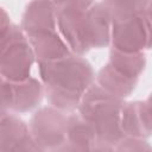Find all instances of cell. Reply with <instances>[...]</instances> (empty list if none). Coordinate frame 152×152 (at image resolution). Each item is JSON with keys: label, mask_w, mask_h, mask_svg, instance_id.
Returning <instances> with one entry per match:
<instances>
[{"label": "cell", "mask_w": 152, "mask_h": 152, "mask_svg": "<svg viewBox=\"0 0 152 152\" xmlns=\"http://www.w3.org/2000/svg\"><path fill=\"white\" fill-rule=\"evenodd\" d=\"M44 97L43 83L30 76L23 81L13 82V103L11 110L14 113H27L37 108Z\"/></svg>", "instance_id": "7c38bea8"}, {"label": "cell", "mask_w": 152, "mask_h": 152, "mask_svg": "<svg viewBox=\"0 0 152 152\" xmlns=\"http://www.w3.org/2000/svg\"><path fill=\"white\" fill-rule=\"evenodd\" d=\"M112 17L103 1L94 2L84 13L83 36L91 49H103L110 45Z\"/></svg>", "instance_id": "8992f818"}, {"label": "cell", "mask_w": 152, "mask_h": 152, "mask_svg": "<svg viewBox=\"0 0 152 152\" xmlns=\"http://www.w3.org/2000/svg\"><path fill=\"white\" fill-rule=\"evenodd\" d=\"M114 151H137V152H144V151H151V145L147 142L146 139L124 135L121 138V140L116 144V146L114 147Z\"/></svg>", "instance_id": "2e32d148"}, {"label": "cell", "mask_w": 152, "mask_h": 152, "mask_svg": "<svg viewBox=\"0 0 152 152\" xmlns=\"http://www.w3.org/2000/svg\"><path fill=\"white\" fill-rule=\"evenodd\" d=\"M96 84L100 86L104 91L125 100L135 90L138 78L129 77L118 69H115L112 64L106 63L96 74Z\"/></svg>", "instance_id": "4fadbf2b"}, {"label": "cell", "mask_w": 152, "mask_h": 152, "mask_svg": "<svg viewBox=\"0 0 152 152\" xmlns=\"http://www.w3.org/2000/svg\"><path fill=\"white\" fill-rule=\"evenodd\" d=\"M108 63L122 74L133 78H139L146 68V56L144 51L124 52L112 48L109 51Z\"/></svg>", "instance_id": "5bb4252c"}, {"label": "cell", "mask_w": 152, "mask_h": 152, "mask_svg": "<svg viewBox=\"0 0 152 152\" xmlns=\"http://www.w3.org/2000/svg\"><path fill=\"white\" fill-rule=\"evenodd\" d=\"M13 103V82L0 74V108L11 110Z\"/></svg>", "instance_id": "e0dca14e"}, {"label": "cell", "mask_w": 152, "mask_h": 152, "mask_svg": "<svg viewBox=\"0 0 152 152\" xmlns=\"http://www.w3.org/2000/svg\"><path fill=\"white\" fill-rule=\"evenodd\" d=\"M20 27L27 38L57 31L56 6L48 0H31L23 13Z\"/></svg>", "instance_id": "52a82bcc"}, {"label": "cell", "mask_w": 152, "mask_h": 152, "mask_svg": "<svg viewBox=\"0 0 152 152\" xmlns=\"http://www.w3.org/2000/svg\"><path fill=\"white\" fill-rule=\"evenodd\" d=\"M48 1H50V2H52L55 6H57L58 5V2H59V0H48Z\"/></svg>", "instance_id": "ffe728a7"}, {"label": "cell", "mask_w": 152, "mask_h": 152, "mask_svg": "<svg viewBox=\"0 0 152 152\" xmlns=\"http://www.w3.org/2000/svg\"><path fill=\"white\" fill-rule=\"evenodd\" d=\"M95 134L91 126L78 114L66 115L65 142L61 151H94Z\"/></svg>", "instance_id": "30bf717a"}, {"label": "cell", "mask_w": 152, "mask_h": 152, "mask_svg": "<svg viewBox=\"0 0 152 152\" xmlns=\"http://www.w3.org/2000/svg\"><path fill=\"white\" fill-rule=\"evenodd\" d=\"M124 100L93 83L83 94L77 113L91 126L95 134L94 151H114L124 137L120 125Z\"/></svg>", "instance_id": "7a4b0ae2"}, {"label": "cell", "mask_w": 152, "mask_h": 152, "mask_svg": "<svg viewBox=\"0 0 152 152\" xmlns=\"http://www.w3.org/2000/svg\"><path fill=\"white\" fill-rule=\"evenodd\" d=\"M36 62L28 38L19 25L11 24L0 34V74L11 82L31 76Z\"/></svg>", "instance_id": "3957f363"}, {"label": "cell", "mask_w": 152, "mask_h": 152, "mask_svg": "<svg viewBox=\"0 0 152 152\" xmlns=\"http://www.w3.org/2000/svg\"><path fill=\"white\" fill-rule=\"evenodd\" d=\"M112 20H125L150 10V0H103Z\"/></svg>", "instance_id": "9a60e30c"}, {"label": "cell", "mask_w": 152, "mask_h": 152, "mask_svg": "<svg viewBox=\"0 0 152 152\" xmlns=\"http://www.w3.org/2000/svg\"><path fill=\"white\" fill-rule=\"evenodd\" d=\"M110 45L124 52H141L151 48L150 10L125 20H112Z\"/></svg>", "instance_id": "5b68a950"}, {"label": "cell", "mask_w": 152, "mask_h": 152, "mask_svg": "<svg viewBox=\"0 0 152 152\" xmlns=\"http://www.w3.org/2000/svg\"><path fill=\"white\" fill-rule=\"evenodd\" d=\"M0 151H39L28 125L11 112L0 121Z\"/></svg>", "instance_id": "9c48e42d"}, {"label": "cell", "mask_w": 152, "mask_h": 152, "mask_svg": "<svg viewBox=\"0 0 152 152\" xmlns=\"http://www.w3.org/2000/svg\"><path fill=\"white\" fill-rule=\"evenodd\" d=\"M28 42L38 64L55 62L72 53L65 40L57 31L37 34L28 38Z\"/></svg>", "instance_id": "8fae6325"}, {"label": "cell", "mask_w": 152, "mask_h": 152, "mask_svg": "<svg viewBox=\"0 0 152 152\" xmlns=\"http://www.w3.org/2000/svg\"><path fill=\"white\" fill-rule=\"evenodd\" d=\"M10 112H11V110H7V109H4V108H0V121H1V120H2V119H4V118H5Z\"/></svg>", "instance_id": "d6986e66"}, {"label": "cell", "mask_w": 152, "mask_h": 152, "mask_svg": "<svg viewBox=\"0 0 152 152\" xmlns=\"http://www.w3.org/2000/svg\"><path fill=\"white\" fill-rule=\"evenodd\" d=\"M28 129L39 151H61L65 142L66 113L52 107H40L31 116Z\"/></svg>", "instance_id": "277c9868"}, {"label": "cell", "mask_w": 152, "mask_h": 152, "mask_svg": "<svg viewBox=\"0 0 152 152\" xmlns=\"http://www.w3.org/2000/svg\"><path fill=\"white\" fill-rule=\"evenodd\" d=\"M38 70L48 102L64 113L77 109L83 94L95 81L91 64L75 53L55 62L39 63Z\"/></svg>", "instance_id": "6da1fadb"}, {"label": "cell", "mask_w": 152, "mask_h": 152, "mask_svg": "<svg viewBox=\"0 0 152 152\" xmlns=\"http://www.w3.org/2000/svg\"><path fill=\"white\" fill-rule=\"evenodd\" d=\"M120 125L124 135L147 139L152 132L150 99L124 102Z\"/></svg>", "instance_id": "ba28073f"}, {"label": "cell", "mask_w": 152, "mask_h": 152, "mask_svg": "<svg viewBox=\"0 0 152 152\" xmlns=\"http://www.w3.org/2000/svg\"><path fill=\"white\" fill-rule=\"evenodd\" d=\"M11 18L8 15V13L6 12V10H4L2 7H0V34L11 25Z\"/></svg>", "instance_id": "ac0fdd59"}]
</instances>
